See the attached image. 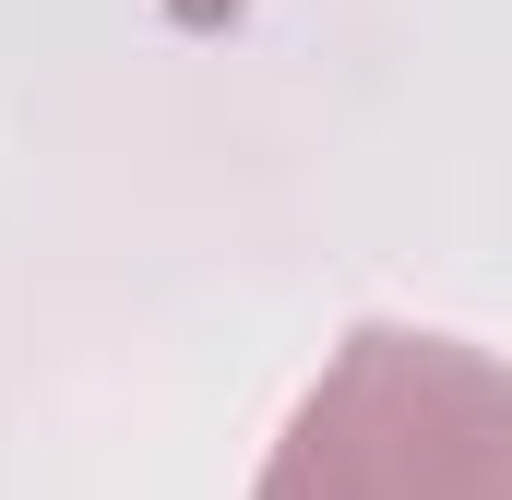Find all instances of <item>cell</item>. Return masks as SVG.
<instances>
[{"label": "cell", "instance_id": "6da1fadb", "mask_svg": "<svg viewBox=\"0 0 512 500\" xmlns=\"http://www.w3.org/2000/svg\"><path fill=\"white\" fill-rule=\"evenodd\" d=\"M262 500H512L501 370L441 334H358L298 405Z\"/></svg>", "mask_w": 512, "mask_h": 500}]
</instances>
